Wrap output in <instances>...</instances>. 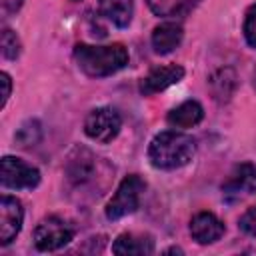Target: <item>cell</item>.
Wrapping results in <instances>:
<instances>
[{"label":"cell","mask_w":256,"mask_h":256,"mask_svg":"<svg viewBox=\"0 0 256 256\" xmlns=\"http://www.w3.org/2000/svg\"><path fill=\"white\" fill-rule=\"evenodd\" d=\"M194 152H196V142L192 136L176 130H164L152 138L148 146V160L154 168L174 170L186 166L192 160Z\"/></svg>","instance_id":"1"},{"label":"cell","mask_w":256,"mask_h":256,"mask_svg":"<svg viewBox=\"0 0 256 256\" xmlns=\"http://www.w3.org/2000/svg\"><path fill=\"white\" fill-rule=\"evenodd\" d=\"M74 60L86 76L104 78L122 70L128 64V50L122 44H110V46L76 44Z\"/></svg>","instance_id":"2"},{"label":"cell","mask_w":256,"mask_h":256,"mask_svg":"<svg viewBox=\"0 0 256 256\" xmlns=\"http://www.w3.org/2000/svg\"><path fill=\"white\" fill-rule=\"evenodd\" d=\"M144 188H146V184L140 176H136V174L126 176L118 184L114 196L106 204V218L108 220H118L126 214L136 212V208L140 206V196H142Z\"/></svg>","instance_id":"3"},{"label":"cell","mask_w":256,"mask_h":256,"mask_svg":"<svg viewBox=\"0 0 256 256\" xmlns=\"http://www.w3.org/2000/svg\"><path fill=\"white\" fill-rule=\"evenodd\" d=\"M120 128H122V116L118 114V110H114L110 106L94 108L84 120L86 136L96 142H102V144L112 142L118 136Z\"/></svg>","instance_id":"4"},{"label":"cell","mask_w":256,"mask_h":256,"mask_svg":"<svg viewBox=\"0 0 256 256\" xmlns=\"http://www.w3.org/2000/svg\"><path fill=\"white\" fill-rule=\"evenodd\" d=\"M74 238V228L58 216H48L34 228V246L40 252H52L66 246Z\"/></svg>","instance_id":"5"},{"label":"cell","mask_w":256,"mask_h":256,"mask_svg":"<svg viewBox=\"0 0 256 256\" xmlns=\"http://www.w3.org/2000/svg\"><path fill=\"white\" fill-rule=\"evenodd\" d=\"M0 182L4 188L20 190V188H36L40 184L38 168L26 164L20 158L4 156L0 162Z\"/></svg>","instance_id":"6"},{"label":"cell","mask_w":256,"mask_h":256,"mask_svg":"<svg viewBox=\"0 0 256 256\" xmlns=\"http://www.w3.org/2000/svg\"><path fill=\"white\" fill-rule=\"evenodd\" d=\"M24 220V210L20 200L4 194L0 200V244L8 246L20 232Z\"/></svg>","instance_id":"7"},{"label":"cell","mask_w":256,"mask_h":256,"mask_svg":"<svg viewBox=\"0 0 256 256\" xmlns=\"http://www.w3.org/2000/svg\"><path fill=\"white\" fill-rule=\"evenodd\" d=\"M252 192H256V164L242 162L230 172V176L222 184V194L226 198H238Z\"/></svg>","instance_id":"8"},{"label":"cell","mask_w":256,"mask_h":256,"mask_svg":"<svg viewBox=\"0 0 256 256\" xmlns=\"http://www.w3.org/2000/svg\"><path fill=\"white\" fill-rule=\"evenodd\" d=\"M184 76V68L178 64H168V66H156L152 68L140 82V92L144 96L156 94L160 90H166L168 86L180 82Z\"/></svg>","instance_id":"9"},{"label":"cell","mask_w":256,"mask_h":256,"mask_svg":"<svg viewBox=\"0 0 256 256\" xmlns=\"http://www.w3.org/2000/svg\"><path fill=\"white\" fill-rule=\"evenodd\" d=\"M190 234L198 244H212L222 238L224 224L212 212H198L190 220Z\"/></svg>","instance_id":"10"},{"label":"cell","mask_w":256,"mask_h":256,"mask_svg":"<svg viewBox=\"0 0 256 256\" xmlns=\"http://www.w3.org/2000/svg\"><path fill=\"white\" fill-rule=\"evenodd\" d=\"M184 38V30L176 22H162L152 32V48L156 54H170L180 46Z\"/></svg>","instance_id":"11"},{"label":"cell","mask_w":256,"mask_h":256,"mask_svg":"<svg viewBox=\"0 0 256 256\" xmlns=\"http://www.w3.org/2000/svg\"><path fill=\"white\" fill-rule=\"evenodd\" d=\"M204 118V108L196 100H186L168 112V124L176 128H192Z\"/></svg>","instance_id":"12"},{"label":"cell","mask_w":256,"mask_h":256,"mask_svg":"<svg viewBox=\"0 0 256 256\" xmlns=\"http://www.w3.org/2000/svg\"><path fill=\"white\" fill-rule=\"evenodd\" d=\"M96 2H98L100 14L106 16L118 28H126L130 24L132 12H134L132 0H96Z\"/></svg>","instance_id":"13"},{"label":"cell","mask_w":256,"mask_h":256,"mask_svg":"<svg viewBox=\"0 0 256 256\" xmlns=\"http://www.w3.org/2000/svg\"><path fill=\"white\" fill-rule=\"evenodd\" d=\"M114 254H152L154 240L150 236H136V234H120L112 244Z\"/></svg>","instance_id":"14"},{"label":"cell","mask_w":256,"mask_h":256,"mask_svg":"<svg viewBox=\"0 0 256 256\" xmlns=\"http://www.w3.org/2000/svg\"><path fill=\"white\" fill-rule=\"evenodd\" d=\"M78 156H72L70 162H68V178L74 182V184H82L86 180H90L92 176V170H94V158L88 150L80 148L76 150Z\"/></svg>","instance_id":"15"},{"label":"cell","mask_w":256,"mask_h":256,"mask_svg":"<svg viewBox=\"0 0 256 256\" xmlns=\"http://www.w3.org/2000/svg\"><path fill=\"white\" fill-rule=\"evenodd\" d=\"M150 10L156 16H184L188 14L200 0H146Z\"/></svg>","instance_id":"16"},{"label":"cell","mask_w":256,"mask_h":256,"mask_svg":"<svg viewBox=\"0 0 256 256\" xmlns=\"http://www.w3.org/2000/svg\"><path fill=\"white\" fill-rule=\"evenodd\" d=\"M210 88H212V94H214L216 100H220V102L228 100L234 94V88H236V74L230 68L218 70L210 78Z\"/></svg>","instance_id":"17"},{"label":"cell","mask_w":256,"mask_h":256,"mask_svg":"<svg viewBox=\"0 0 256 256\" xmlns=\"http://www.w3.org/2000/svg\"><path fill=\"white\" fill-rule=\"evenodd\" d=\"M42 136V128H40V122L38 120H26L18 132H16V142L20 146H34Z\"/></svg>","instance_id":"18"},{"label":"cell","mask_w":256,"mask_h":256,"mask_svg":"<svg viewBox=\"0 0 256 256\" xmlns=\"http://www.w3.org/2000/svg\"><path fill=\"white\" fill-rule=\"evenodd\" d=\"M2 56L6 60H16L20 56V40L10 28L2 30Z\"/></svg>","instance_id":"19"},{"label":"cell","mask_w":256,"mask_h":256,"mask_svg":"<svg viewBox=\"0 0 256 256\" xmlns=\"http://www.w3.org/2000/svg\"><path fill=\"white\" fill-rule=\"evenodd\" d=\"M244 38L246 42L256 48V4H252L248 10H246V16H244Z\"/></svg>","instance_id":"20"},{"label":"cell","mask_w":256,"mask_h":256,"mask_svg":"<svg viewBox=\"0 0 256 256\" xmlns=\"http://www.w3.org/2000/svg\"><path fill=\"white\" fill-rule=\"evenodd\" d=\"M238 226H240V230H242L244 234L256 236V206H252V208H248V210L244 212V216L240 218Z\"/></svg>","instance_id":"21"},{"label":"cell","mask_w":256,"mask_h":256,"mask_svg":"<svg viewBox=\"0 0 256 256\" xmlns=\"http://www.w3.org/2000/svg\"><path fill=\"white\" fill-rule=\"evenodd\" d=\"M0 82H2V102H0V106L4 108L6 106V102H8V98H10V90H12V80H10V76L6 74V72H2L0 74Z\"/></svg>","instance_id":"22"},{"label":"cell","mask_w":256,"mask_h":256,"mask_svg":"<svg viewBox=\"0 0 256 256\" xmlns=\"http://www.w3.org/2000/svg\"><path fill=\"white\" fill-rule=\"evenodd\" d=\"M20 6H22V0H2V8H4L6 14L16 12Z\"/></svg>","instance_id":"23"},{"label":"cell","mask_w":256,"mask_h":256,"mask_svg":"<svg viewBox=\"0 0 256 256\" xmlns=\"http://www.w3.org/2000/svg\"><path fill=\"white\" fill-rule=\"evenodd\" d=\"M174 252H176V254H182L180 248H170V250H166V254H174Z\"/></svg>","instance_id":"24"}]
</instances>
